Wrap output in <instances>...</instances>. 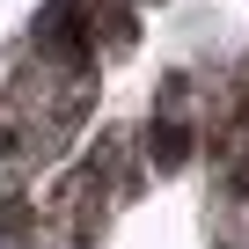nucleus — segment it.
<instances>
[{
	"label": "nucleus",
	"mask_w": 249,
	"mask_h": 249,
	"mask_svg": "<svg viewBox=\"0 0 249 249\" xmlns=\"http://www.w3.org/2000/svg\"><path fill=\"white\" fill-rule=\"evenodd\" d=\"M0 154H8V132H0Z\"/></svg>",
	"instance_id": "obj_3"
},
{
	"label": "nucleus",
	"mask_w": 249,
	"mask_h": 249,
	"mask_svg": "<svg viewBox=\"0 0 249 249\" xmlns=\"http://www.w3.org/2000/svg\"><path fill=\"white\" fill-rule=\"evenodd\" d=\"M147 154H154V169H183L191 161V132H183V124H154V132H147Z\"/></svg>",
	"instance_id": "obj_2"
},
{
	"label": "nucleus",
	"mask_w": 249,
	"mask_h": 249,
	"mask_svg": "<svg viewBox=\"0 0 249 249\" xmlns=\"http://www.w3.org/2000/svg\"><path fill=\"white\" fill-rule=\"evenodd\" d=\"M37 44H44L52 59H66V66H88V59H95V37H88V22H81V0H52V8L37 15Z\"/></svg>",
	"instance_id": "obj_1"
}]
</instances>
